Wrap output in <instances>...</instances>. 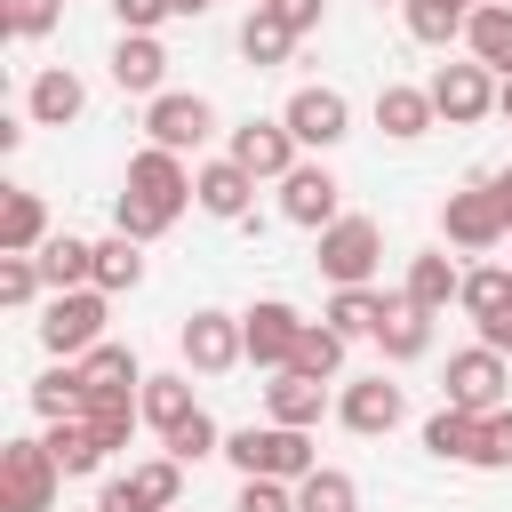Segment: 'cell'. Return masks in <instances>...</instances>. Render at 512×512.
Returning a JSON list of instances; mask_svg holds the SVG:
<instances>
[{
    "label": "cell",
    "mask_w": 512,
    "mask_h": 512,
    "mask_svg": "<svg viewBox=\"0 0 512 512\" xmlns=\"http://www.w3.org/2000/svg\"><path fill=\"white\" fill-rule=\"evenodd\" d=\"M288 48H296V32H288L272 8H248V24H240V56H248L256 72H272V64H288Z\"/></svg>",
    "instance_id": "cell-33"
},
{
    "label": "cell",
    "mask_w": 512,
    "mask_h": 512,
    "mask_svg": "<svg viewBox=\"0 0 512 512\" xmlns=\"http://www.w3.org/2000/svg\"><path fill=\"white\" fill-rule=\"evenodd\" d=\"M40 248H48V208H40V192L8 184L0 192V256H40Z\"/></svg>",
    "instance_id": "cell-22"
},
{
    "label": "cell",
    "mask_w": 512,
    "mask_h": 512,
    "mask_svg": "<svg viewBox=\"0 0 512 512\" xmlns=\"http://www.w3.org/2000/svg\"><path fill=\"white\" fill-rule=\"evenodd\" d=\"M472 472H512V400L480 416V448H472Z\"/></svg>",
    "instance_id": "cell-41"
},
{
    "label": "cell",
    "mask_w": 512,
    "mask_h": 512,
    "mask_svg": "<svg viewBox=\"0 0 512 512\" xmlns=\"http://www.w3.org/2000/svg\"><path fill=\"white\" fill-rule=\"evenodd\" d=\"M40 288H48V280H40V256H0V304H8V312H24Z\"/></svg>",
    "instance_id": "cell-42"
},
{
    "label": "cell",
    "mask_w": 512,
    "mask_h": 512,
    "mask_svg": "<svg viewBox=\"0 0 512 512\" xmlns=\"http://www.w3.org/2000/svg\"><path fill=\"white\" fill-rule=\"evenodd\" d=\"M376 344H384V360H424V352H432V312H416V304L400 296L392 320L376 328Z\"/></svg>",
    "instance_id": "cell-34"
},
{
    "label": "cell",
    "mask_w": 512,
    "mask_h": 512,
    "mask_svg": "<svg viewBox=\"0 0 512 512\" xmlns=\"http://www.w3.org/2000/svg\"><path fill=\"white\" fill-rule=\"evenodd\" d=\"M40 440H48V456H56V472H64V480H88V472H104V456H112V448H104V440H96V432H88L80 416L48 424Z\"/></svg>",
    "instance_id": "cell-26"
},
{
    "label": "cell",
    "mask_w": 512,
    "mask_h": 512,
    "mask_svg": "<svg viewBox=\"0 0 512 512\" xmlns=\"http://www.w3.org/2000/svg\"><path fill=\"white\" fill-rule=\"evenodd\" d=\"M248 8H272V0H248Z\"/></svg>",
    "instance_id": "cell-52"
},
{
    "label": "cell",
    "mask_w": 512,
    "mask_h": 512,
    "mask_svg": "<svg viewBox=\"0 0 512 512\" xmlns=\"http://www.w3.org/2000/svg\"><path fill=\"white\" fill-rule=\"evenodd\" d=\"M312 256H320V272H328L336 288H368L376 264H384V224H376V216H336Z\"/></svg>",
    "instance_id": "cell-5"
},
{
    "label": "cell",
    "mask_w": 512,
    "mask_h": 512,
    "mask_svg": "<svg viewBox=\"0 0 512 512\" xmlns=\"http://www.w3.org/2000/svg\"><path fill=\"white\" fill-rule=\"evenodd\" d=\"M80 384H88V400H96V392H144V368H136V352H128V344H112V336H104V344L80 360Z\"/></svg>",
    "instance_id": "cell-30"
},
{
    "label": "cell",
    "mask_w": 512,
    "mask_h": 512,
    "mask_svg": "<svg viewBox=\"0 0 512 512\" xmlns=\"http://www.w3.org/2000/svg\"><path fill=\"white\" fill-rule=\"evenodd\" d=\"M456 304H464L472 328H488V320L512 304V264H480V272H464V296H456Z\"/></svg>",
    "instance_id": "cell-36"
},
{
    "label": "cell",
    "mask_w": 512,
    "mask_h": 512,
    "mask_svg": "<svg viewBox=\"0 0 512 512\" xmlns=\"http://www.w3.org/2000/svg\"><path fill=\"white\" fill-rule=\"evenodd\" d=\"M376 128H384L392 144H416V136H432V128H440V112H432V88L384 80V88H376Z\"/></svg>",
    "instance_id": "cell-20"
},
{
    "label": "cell",
    "mask_w": 512,
    "mask_h": 512,
    "mask_svg": "<svg viewBox=\"0 0 512 512\" xmlns=\"http://www.w3.org/2000/svg\"><path fill=\"white\" fill-rule=\"evenodd\" d=\"M56 16H64V0H8V32L16 40H48Z\"/></svg>",
    "instance_id": "cell-43"
},
{
    "label": "cell",
    "mask_w": 512,
    "mask_h": 512,
    "mask_svg": "<svg viewBox=\"0 0 512 512\" xmlns=\"http://www.w3.org/2000/svg\"><path fill=\"white\" fill-rule=\"evenodd\" d=\"M208 8H216V0H176V16H208Z\"/></svg>",
    "instance_id": "cell-51"
},
{
    "label": "cell",
    "mask_w": 512,
    "mask_h": 512,
    "mask_svg": "<svg viewBox=\"0 0 512 512\" xmlns=\"http://www.w3.org/2000/svg\"><path fill=\"white\" fill-rule=\"evenodd\" d=\"M424 88H432V112H440L448 128H472V120H488V112H496V72H488V64H472V56H464V64H440Z\"/></svg>",
    "instance_id": "cell-8"
},
{
    "label": "cell",
    "mask_w": 512,
    "mask_h": 512,
    "mask_svg": "<svg viewBox=\"0 0 512 512\" xmlns=\"http://www.w3.org/2000/svg\"><path fill=\"white\" fill-rule=\"evenodd\" d=\"M488 192H496V208H504V224H512V168H496V176H488Z\"/></svg>",
    "instance_id": "cell-49"
},
{
    "label": "cell",
    "mask_w": 512,
    "mask_h": 512,
    "mask_svg": "<svg viewBox=\"0 0 512 512\" xmlns=\"http://www.w3.org/2000/svg\"><path fill=\"white\" fill-rule=\"evenodd\" d=\"M400 416H408V392H400L384 368H376V376H352V384L336 392V424H344V432H360V440L392 432Z\"/></svg>",
    "instance_id": "cell-13"
},
{
    "label": "cell",
    "mask_w": 512,
    "mask_h": 512,
    "mask_svg": "<svg viewBox=\"0 0 512 512\" xmlns=\"http://www.w3.org/2000/svg\"><path fill=\"white\" fill-rule=\"evenodd\" d=\"M80 424H88L104 448H128V432L144 424V408H136V392H96V400L80 408Z\"/></svg>",
    "instance_id": "cell-35"
},
{
    "label": "cell",
    "mask_w": 512,
    "mask_h": 512,
    "mask_svg": "<svg viewBox=\"0 0 512 512\" xmlns=\"http://www.w3.org/2000/svg\"><path fill=\"white\" fill-rule=\"evenodd\" d=\"M288 368H304V376L336 384V368H344V336H336L328 320H304V336H296V360H288Z\"/></svg>",
    "instance_id": "cell-38"
},
{
    "label": "cell",
    "mask_w": 512,
    "mask_h": 512,
    "mask_svg": "<svg viewBox=\"0 0 512 512\" xmlns=\"http://www.w3.org/2000/svg\"><path fill=\"white\" fill-rule=\"evenodd\" d=\"M440 232H448V248H464V256H488V248H504V240H512V224H504V208H496L488 176H472L464 192H448V200H440Z\"/></svg>",
    "instance_id": "cell-6"
},
{
    "label": "cell",
    "mask_w": 512,
    "mask_h": 512,
    "mask_svg": "<svg viewBox=\"0 0 512 512\" xmlns=\"http://www.w3.org/2000/svg\"><path fill=\"white\" fill-rule=\"evenodd\" d=\"M128 480H136V496L152 512H176V496H184V464L176 456H144V464H128Z\"/></svg>",
    "instance_id": "cell-40"
},
{
    "label": "cell",
    "mask_w": 512,
    "mask_h": 512,
    "mask_svg": "<svg viewBox=\"0 0 512 512\" xmlns=\"http://www.w3.org/2000/svg\"><path fill=\"white\" fill-rule=\"evenodd\" d=\"M88 408V384H80V360H56L48 376H32V416L40 424H64Z\"/></svg>",
    "instance_id": "cell-27"
},
{
    "label": "cell",
    "mask_w": 512,
    "mask_h": 512,
    "mask_svg": "<svg viewBox=\"0 0 512 512\" xmlns=\"http://www.w3.org/2000/svg\"><path fill=\"white\" fill-rule=\"evenodd\" d=\"M80 112H88V80H80L72 64L32 72V88H24V120H32V128H72Z\"/></svg>",
    "instance_id": "cell-18"
},
{
    "label": "cell",
    "mask_w": 512,
    "mask_h": 512,
    "mask_svg": "<svg viewBox=\"0 0 512 512\" xmlns=\"http://www.w3.org/2000/svg\"><path fill=\"white\" fill-rule=\"evenodd\" d=\"M136 408H144V424L168 440L184 416H200V400H192V376H144V392H136Z\"/></svg>",
    "instance_id": "cell-28"
},
{
    "label": "cell",
    "mask_w": 512,
    "mask_h": 512,
    "mask_svg": "<svg viewBox=\"0 0 512 512\" xmlns=\"http://www.w3.org/2000/svg\"><path fill=\"white\" fill-rule=\"evenodd\" d=\"M480 344H488V352H504V360H512V304H504V312H496V320H488V328H480Z\"/></svg>",
    "instance_id": "cell-48"
},
{
    "label": "cell",
    "mask_w": 512,
    "mask_h": 512,
    "mask_svg": "<svg viewBox=\"0 0 512 512\" xmlns=\"http://www.w3.org/2000/svg\"><path fill=\"white\" fill-rule=\"evenodd\" d=\"M376 8H392V0H376ZM400 8H408V0H400Z\"/></svg>",
    "instance_id": "cell-53"
},
{
    "label": "cell",
    "mask_w": 512,
    "mask_h": 512,
    "mask_svg": "<svg viewBox=\"0 0 512 512\" xmlns=\"http://www.w3.org/2000/svg\"><path fill=\"white\" fill-rule=\"evenodd\" d=\"M104 320H112V296H104V288H64V296H48V312H40V344H48L56 360H88V352L104 344Z\"/></svg>",
    "instance_id": "cell-3"
},
{
    "label": "cell",
    "mask_w": 512,
    "mask_h": 512,
    "mask_svg": "<svg viewBox=\"0 0 512 512\" xmlns=\"http://www.w3.org/2000/svg\"><path fill=\"white\" fill-rule=\"evenodd\" d=\"M112 88L120 96H168V48L152 40V32H120V48H112Z\"/></svg>",
    "instance_id": "cell-19"
},
{
    "label": "cell",
    "mask_w": 512,
    "mask_h": 512,
    "mask_svg": "<svg viewBox=\"0 0 512 512\" xmlns=\"http://www.w3.org/2000/svg\"><path fill=\"white\" fill-rule=\"evenodd\" d=\"M232 512H296V488L288 480H240Z\"/></svg>",
    "instance_id": "cell-44"
},
{
    "label": "cell",
    "mask_w": 512,
    "mask_h": 512,
    "mask_svg": "<svg viewBox=\"0 0 512 512\" xmlns=\"http://www.w3.org/2000/svg\"><path fill=\"white\" fill-rule=\"evenodd\" d=\"M176 344H184V368H192V376H224V368L248 360L240 312H192V320L176 328Z\"/></svg>",
    "instance_id": "cell-11"
},
{
    "label": "cell",
    "mask_w": 512,
    "mask_h": 512,
    "mask_svg": "<svg viewBox=\"0 0 512 512\" xmlns=\"http://www.w3.org/2000/svg\"><path fill=\"white\" fill-rule=\"evenodd\" d=\"M280 120H288V136H296L304 152H328V144L352 136V104H344V88H296V96L280 104Z\"/></svg>",
    "instance_id": "cell-12"
},
{
    "label": "cell",
    "mask_w": 512,
    "mask_h": 512,
    "mask_svg": "<svg viewBox=\"0 0 512 512\" xmlns=\"http://www.w3.org/2000/svg\"><path fill=\"white\" fill-rule=\"evenodd\" d=\"M40 280H48V296H64V288H96V240H80V232H48V248H40Z\"/></svg>",
    "instance_id": "cell-24"
},
{
    "label": "cell",
    "mask_w": 512,
    "mask_h": 512,
    "mask_svg": "<svg viewBox=\"0 0 512 512\" xmlns=\"http://www.w3.org/2000/svg\"><path fill=\"white\" fill-rule=\"evenodd\" d=\"M464 56L488 64L496 80H512V8H504V0H480V8H472V24H464Z\"/></svg>",
    "instance_id": "cell-23"
},
{
    "label": "cell",
    "mask_w": 512,
    "mask_h": 512,
    "mask_svg": "<svg viewBox=\"0 0 512 512\" xmlns=\"http://www.w3.org/2000/svg\"><path fill=\"white\" fill-rule=\"evenodd\" d=\"M296 152H304V144L288 136V120H248V128H232V152H224V160H240L256 184H280V176L296 168Z\"/></svg>",
    "instance_id": "cell-16"
},
{
    "label": "cell",
    "mask_w": 512,
    "mask_h": 512,
    "mask_svg": "<svg viewBox=\"0 0 512 512\" xmlns=\"http://www.w3.org/2000/svg\"><path fill=\"white\" fill-rule=\"evenodd\" d=\"M96 288H104V296H128V288H144V240H128V232L96 240Z\"/></svg>",
    "instance_id": "cell-32"
},
{
    "label": "cell",
    "mask_w": 512,
    "mask_h": 512,
    "mask_svg": "<svg viewBox=\"0 0 512 512\" xmlns=\"http://www.w3.org/2000/svg\"><path fill=\"white\" fill-rule=\"evenodd\" d=\"M504 264H512V256H504Z\"/></svg>",
    "instance_id": "cell-54"
},
{
    "label": "cell",
    "mask_w": 512,
    "mask_h": 512,
    "mask_svg": "<svg viewBox=\"0 0 512 512\" xmlns=\"http://www.w3.org/2000/svg\"><path fill=\"white\" fill-rule=\"evenodd\" d=\"M392 304H400V296H384V288H336V296H328V328H336L344 344H352V336H376V328L392 320Z\"/></svg>",
    "instance_id": "cell-25"
},
{
    "label": "cell",
    "mask_w": 512,
    "mask_h": 512,
    "mask_svg": "<svg viewBox=\"0 0 512 512\" xmlns=\"http://www.w3.org/2000/svg\"><path fill=\"white\" fill-rule=\"evenodd\" d=\"M240 336H248V360L280 376V368L296 360V336H304V312H296V304H280V296H264V304H248V312H240Z\"/></svg>",
    "instance_id": "cell-14"
},
{
    "label": "cell",
    "mask_w": 512,
    "mask_h": 512,
    "mask_svg": "<svg viewBox=\"0 0 512 512\" xmlns=\"http://www.w3.org/2000/svg\"><path fill=\"white\" fill-rule=\"evenodd\" d=\"M280 216H288L296 232H328V224L344 216V184H336L320 160H296V168L280 176Z\"/></svg>",
    "instance_id": "cell-10"
},
{
    "label": "cell",
    "mask_w": 512,
    "mask_h": 512,
    "mask_svg": "<svg viewBox=\"0 0 512 512\" xmlns=\"http://www.w3.org/2000/svg\"><path fill=\"white\" fill-rule=\"evenodd\" d=\"M496 112H504V120H512V80H496Z\"/></svg>",
    "instance_id": "cell-50"
},
{
    "label": "cell",
    "mask_w": 512,
    "mask_h": 512,
    "mask_svg": "<svg viewBox=\"0 0 512 512\" xmlns=\"http://www.w3.org/2000/svg\"><path fill=\"white\" fill-rule=\"evenodd\" d=\"M112 16H120V32H160L176 16V0H112Z\"/></svg>",
    "instance_id": "cell-45"
},
{
    "label": "cell",
    "mask_w": 512,
    "mask_h": 512,
    "mask_svg": "<svg viewBox=\"0 0 512 512\" xmlns=\"http://www.w3.org/2000/svg\"><path fill=\"white\" fill-rule=\"evenodd\" d=\"M96 512H152V504H144V496H136V480L120 472V480H104V488H96Z\"/></svg>",
    "instance_id": "cell-46"
},
{
    "label": "cell",
    "mask_w": 512,
    "mask_h": 512,
    "mask_svg": "<svg viewBox=\"0 0 512 512\" xmlns=\"http://www.w3.org/2000/svg\"><path fill=\"white\" fill-rule=\"evenodd\" d=\"M144 136H152L160 152H200V144L216 136V104H208V96L168 88V96H152V104H144Z\"/></svg>",
    "instance_id": "cell-9"
},
{
    "label": "cell",
    "mask_w": 512,
    "mask_h": 512,
    "mask_svg": "<svg viewBox=\"0 0 512 512\" xmlns=\"http://www.w3.org/2000/svg\"><path fill=\"white\" fill-rule=\"evenodd\" d=\"M56 456L48 440H0V512H56Z\"/></svg>",
    "instance_id": "cell-4"
},
{
    "label": "cell",
    "mask_w": 512,
    "mask_h": 512,
    "mask_svg": "<svg viewBox=\"0 0 512 512\" xmlns=\"http://www.w3.org/2000/svg\"><path fill=\"white\" fill-rule=\"evenodd\" d=\"M224 456L240 480H288V488L320 472L312 432H288V424H240V432H224Z\"/></svg>",
    "instance_id": "cell-2"
},
{
    "label": "cell",
    "mask_w": 512,
    "mask_h": 512,
    "mask_svg": "<svg viewBox=\"0 0 512 512\" xmlns=\"http://www.w3.org/2000/svg\"><path fill=\"white\" fill-rule=\"evenodd\" d=\"M192 208L216 216V224H248V208H256V176H248L240 160H200V168H192Z\"/></svg>",
    "instance_id": "cell-15"
},
{
    "label": "cell",
    "mask_w": 512,
    "mask_h": 512,
    "mask_svg": "<svg viewBox=\"0 0 512 512\" xmlns=\"http://www.w3.org/2000/svg\"><path fill=\"white\" fill-rule=\"evenodd\" d=\"M400 296L416 304V312H448L456 296H464V272H456V256L448 248H424V256H408V280H400Z\"/></svg>",
    "instance_id": "cell-21"
},
{
    "label": "cell",
    "mask_w": 512,
    "mask_h": 512,
    "mask_svg": "<svg viewBox=\"0 0 512 512\" xmlns=\"http://www.w3.org/2000/svg\"><path fill=\"white\" fill-rule=\"evenodd\" d=\"M504 8H512V0H504Z\"/></svg>",
    "instance_id": "cell-55"
},
{
    "label": "cell",
    "mask_w": 512,
    "mask_h": 512,
    "mask_svg": "<svg viewBox=\"0 0 512 512\" xmlns=\"http://www.w3.org/2000/svg\"><path fill=\"white\" fill-rule=\"evenodd\" d=\"M160 456H176L184 472H192L200 456H224V432H216V416H208V408H200V416H184V424L160 440Z\"/></svg>",
    "instance_id": "cell-39"
},
{
    "label": "cell",
    "mask_w": 512,
    "mask_h": 512,
    "mask_svg": "<svg viewBox=\"0 0 512 512\" xmlns=\"http://www.w3.org/2000/svg\"><path fill=\"white\" fill-rule=\"evenodd\" d=\"M336 408V392L320 384V376H304V368H280L272 384H264V424H288V432H312L320 416Z\"/></svg>",
    "instance_id": "cell-17"
},
{
    "label": "cell",
    "mask_w": 512,
    "mask_h": 512,
    "mask_svg": "<svg viewBox=\"0 0 512 512\" xmlns=\"http://www.w3.org/2000/svg\"><path fill=\"white\" fill-rule=\"evenodd\" d=\"M424 448H432L440 464H472V448H480V416H472V408H448V400H440V408L424 416Z\"/></svg>",
    "instance_id": "cell-29"
},
{
    "label": "cell",
    "mask_w": 512,
    "mask_h": 512,
    "mask_svg": "<svg viewBox=\"0 0 512 512\" xmlns=\"http://www.w3.org/2000/svg\"><path fill=\"white\" fill-rule=\"evenodd\" d=\"M400 16H408V40H424V48H448V40H464V24H472V0H408Z\"/></svg>",
    "instance_id": "cell-31"
},
{
    "label": "cell",
    "mask_w": 512,
    "mask_h": 512,
    "mask_svg": "<svg viewBox=\"0 0 512 512\" xmlns=\"http://www.w3.org/2000/svg\"><path fill=\"white\" fill-rule=\"evenodd\" d=\"M320 8H328V0H272V16H280V24L296 32V40H304V32L320 24Z\"/></svg>",
    "instance_id": "cell-47"
},
{
    "label": "cell",
    "mask_w": 512,
    "mask_h": 512,
    "mask_svg": "<svg viewBox=\"0 0 512 512\" xmlns=\"http://www.w3.org/2000/svg\"><path fill=\"white\" fill-rule=\"evenodd\" d=\"M184 208H192V168H184V152L144 144V152L128 160V176H120L112 232H128V240H160V232H168Z\"/></svg>",
    "instance_id": "cell-1"
},
{
    "label": "cell",
    "mask_w": 512,
    "mask_h": 512,
    "mask_svg": "<svg viewBox=\"0 0 512 512\" xmlns=\"http://www.w3.org/2000/svg\"><path fill=\"white\" fill-rule=\"evenodd\" d=\"M296 512H360V480L336 472V464H320L312 480H296Z\"/></svg>",
    "instance_id": "cell-37"
},
{
    "label": "cell",
    "mask_w": 512,
    "mask_h": 512,
    "mask_svg": "<svg viewBox=\"0 0 512 512\" xmlns=\"http://www.w3.org/2000/svg\"><path fill=\"white\" fill-rule=\"evenodd\" d=\"M440 392H448V408L488 416V408H504V392H512V360H504V352H488V344H464V352H448Z\"/></svg>",
    "instance_id": "cell-7"
}]
</instances>
